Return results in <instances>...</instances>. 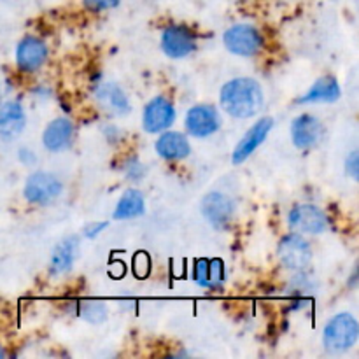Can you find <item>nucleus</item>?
Returning <instances> with one entry per match:
<instances>
[{
  "instance_id": "8",
  "label": "nucleus",
  "mask_w": 359,
  "mask_h": 359,
  "mask_svg": "<svg viewBox=\"0 0 359 359\" xmlns=\"http://www.w3.org/2000/svg\"><path fill=\"white\" fill-rule=\"evenodd\" d=\"M196 48V37L184 25H170L161 34V49L170 58H184Z\"/></svg>"
},
{
  "instance_id": "16",
  "label": "nucleus",
  "mask_w": 359,
  "mask_h": 359,
  "mask_svg": "<svg viewBox=\"0 0 359 359\" xmlns=\"http://www.w3.org/2000/svg\"><path fill=\"white\" fill-rule=\"evenodd\" d=\"M27 116L20 102H6L0 105V139L14 140L23 132Z\"/></svg>"
},
{
  "instance_id": "17",
  "label": "nucleus",
  "mask_w": 359,
  "mask_h": 359,
  "mask_svg": "<svg viewBox=\"0 0 359 359\" xmlns=\"http://www.w3.org/2000/svg\"><path fill=\"white\" fill-rule=\"evenodd\" d=\"M74 139V125L69 118H56L46 126L42 133V144L48 151L58 153L67 149Z\"/></svg>"
},
{
  "instance_id": "24",
  "label": "nucleus",
  "mask_w": 359,
  "mask_h": 359,
  "mask_svg": "<svg viewBox=\"0 0 359 359\" xmlns=\"http://www.w3.org/2000/svg\"><path fill=\"white\" fill-rule=\"evenodd\" d=\"M119 2H121V0H83L84 7L90 11H95V13H98V11L114 9V7L119 6Z\"/></svg>"
},
{
  "instance_id": "25",
  "label": "nucleus",
  "mask_w": 359,
  "mask_h": 359,
  "mask_svg": "<svg viewBox=\"0 0 359 359\" xmlns=\"http://www.w3.org/2000/svg\"><path fill=\"white\" fill-rule=\"evenodd\" d=\"M346 172L351 175V177L354 179V181H356L358 175H359V154H358V151H353V153L347 156Z\"/></svg>"
},
{
  "instance_id": "7",
  "label": "nucleus",
  "mask_w": 359,
  "mask_h": 359,
  "mask_svg": "<svg viewBox=\"0 0 359 359\" xmlns=\"http://www.w3.org/2000/svg\"><path fill=\"white\" fill-rule=\"evenodd\" d=\"M184 125L189 135L196 137V139H205L219 130V112L212 105H195L186 114Z\"/></svg>"
},
{
  "instance_id": "14",
  "label": "nucleus",
  "mask_w": 359,
  "mask_h": 359,
  "mask_svg": "<svg viewBox=\"0 0 359 359\" xmlns=\"http://www.w3.org/2000/svg\"><path fill=\"white\" fill-rule=\"evenodd\" d=\"M95 102L102 111L112 116H125L130 112V100L125 91L114 83H102L93 91Z\"/></svg>"
},
{
  "instance_id": "20",
  "label": "nucleus",
  "mask_w": 359,
  "mask_h": 359,
  "mask_svg": "<svg viewBox=\"0 0 359 359\" xmlns=\"http://www.w3.org/2000/svg\"><path fill=\"white\" fill-rule=\"evenodd\" d=\"M340 84L335 77L326 76L316 81L311 90L298 98V104H321V102H335L340 98Z\"/></svg>"
},
{
  "instance_id": "9",
  "label": "nucleus",
  "mask_w": 359,
  "mask_h": 359,
  "mask_svg": "<svg viewBox=\"0 0 359 359\" xmlns=\"http://www.w3.org/2000/svg\"><path fill=\"white\" fill-rule=\"evenodd\" d=\"M323 137H325V126L312 114H300L291 125V139L294 146L302 151L318 147Z\"/></svg>"
},
{
  "instance_id": "15",
  "label": "nucleus",
  "mask_w": 359,
  "mask_h": 359,
  "mask_svg": "<svg viewBox=\"0 0 359 359\" xmlns=\"http://www.w3.org/2000/svg\"><path fill=\"white\" fill-rule=\"evenodd\" d=\"M193 280L202 290L219 291L224 284V265L221 259H196L193 266Z\"/></svg>"
},
{
  "instance_id": "5",
  "label": "nucleus",
  "mask_w": 359,
  "mask_h": 359,
  "mask_svg": "<svg viewBox=\"0 0 359 359\" xmlns=\"http://www.w3.org/2000/svg\"><path fill=\"white\" fill-rule=\"evenodd\" d=\"M287 223L297 233L319 235L328 230L330 219L325 210L312 203H298L287 214Z\"/></svg>"
},
{
  "instance_id": "27",
  "label": "nucleus",
  "mask_w": 359,
  "mask_h": 359,
  "mask_svg": "<svg viewBox=\"0 0 359 359\" xmlns=\"http://www.w3.org/2000/svg\"><path fill=\"white\" fill-rule=\"evenodd\" d=\"M20 158L23 160V163L32 165V163H34V160H35V154L32 153L30 149H23V151H20Z\"/></svg>"
},
{
  "instance_id": "1",
  "label": "nucleus",
  "mask_w": 359,
  "mask_h": 359,
  "mask_svg": "<svg viewBox=\"0 0 359 359\" xmlns=\"http://www.w3.org/2000/svg\"><path fill=\"white\" fill-rule=\"evenodd\" d=\"M221 107L238 119L252 118L263 107V88L252 77H237L221 88Z\"/></svg>"
},
{
  "instance_id": "26",
  "label": "nucleus",
  "mask_w": 359,
  "mask_h": 359,
  "mask_svg": "<svg viewBox=\"0 0 359 359\" xmlns=\"http://www.w3.org/2000/svg\"><path fill=\"white\" fill-rule=\"evenodd\" d=\"M107 226H109L107 221H102V223L88 224V226L84 228V237H86V238H95V237H97V235H100L102 231H104Z\"/></svg>"
},
{
  "instance_id": "13",
  "label": "nucleus",
  "mask_w": 359,
  "mask_h": 359,
  "mask_svg": "<svg viewBox=\"0 0 359 359\" xmlns=\"http://www.w3.org/2000/svg\"><path fill=\"white\" fill-rule=\"evenodd\" d=\"M273 128V119L272 118H262L259 121H256L251 128L245 132V135L242 137L241 142L237 144V147L233 149L231 154V161L235 165H241L265 142V139L269 137L270 130Z\"/></svg>"
},
{
  "instance_id": "23",
  "label": "nucleus",
  "mask_w": 359,
  "mask_h": 359,
  "mask_svg": "<svg viewBox=\"0 0 359 359\" xmlns=\"http://www.w3.org/2000/svg\"><path fill=\"white\" fill-rule=\"evenodd\" d=\"M123 172H125L128 181H140L144 177V174H146V168L140 163L139 158L132 156L123 163Z\"/></svg>"
},
{
  "instance_id": "3",
  "label": "nucleus",
  "mask_w": 359,
  "mask_h": 359,
  "mask_svg": "<svg viewBox=\"0 0 359 359\" xmlns=\"http://www.w3.org/2000/svg\"><path fill=\"white\" fill-rule=\"evenodd\" d=\"M277 256L284 269L302 272L312 262V248L302 233H290L280 238Z\"/></svg>"
},
{
  "instance_id": "21",
  "label": "nucleus",
  "mask_w": 359,
  "mask_h": 359,
  "mask_svg": "<svg viewBox=\"0 0 359 359\" xmlns=\"http://www.w3.org/2000/svg\"><path fill=\"white\" fill-rule=\"evenodd\" d=\"M146 209V202H144L142 193L137 189H128L123 193L119 198L118 205L114 209V219H132V217H139L144 214Z\"/></svg>"
},
{
  "instance_id": "10",
  "label": "nucleus",
  "mask_w": 359,
  "mask_h": 359,
  "mask_svg": "<svg viewBox=\"0 0 359 359\" xmlns=\"http://www.w3.org/2000/svg\"><path fill=\"white\" fill-rule=\"evenodd\" d=\"M175 121V109L172 102L165 97H156L144 107L142 125L147 133H161Z\"/></svg>"
},
{
  "instance_id": "28",
  "label": "nucleus",
  "mask_w": 359,
  "mask_h": 359,
  "mask_svg": "<svg viewBox=\"0 0 359 359\" xmlns=\"http://www.w3.org/2000/svg\"><path fill=\"white\" fill-rule=\"evenodd\" d=\"M4 356H6V353H4L2 347H0V358H4Z\"/></svg>"
},
{
  "instance_id": "11",
  "label": "nucleus",
  "mask_w": 359,
  "mask_h": 359,
  "mask_svg": "<svg viewBox=\"0 0 359 359\" xmlns=\"http://www.w3.org/2000/svg\"><path fill=\"white\" fill-rule=\"evenodd\" d=\"M202 214L214 228H224L235 216V203L228 195L212 191L202 200Z\"/></svg>"
},
{
  "instance_id": "4",
  "label": "nucleus",
  "mask_w": 359,
  "mask_h": 359,
  "mask_svg": "<svg viewBox=\"0 0 359 359\" xmlns=\"http://www.w3.org/2000/svg\"><path fill=\"white\" fill-rule=\"evenodd\" d=\"M224 46L230 53L238 56L258 55L263 48V35L252 25L238 23L224 32Z\"/></svg>"
},
{
  "instance_id": "19",
  "label": "nucleus",
  "mask_w": 359,
  "mask_h": 359,
  "mask_svg": "<svg viewBox=\"0 0 359 359\" xmlns=\"http://www.w3.org/2000/svg\"><path fill=\"white\" fill-rule=\"evenodd\" d=\"M77 255H79V238L67 237L53 249L51 263H49V272L55 276L67 273L74 266Z\"/></svg>"
},
{
  "instance_id": "12",
  "label": "nucleus",
  "mask_w": 359,
  "mask_h": 359,
  "mask_svg": "<svg viewBox=\"0 0 359 359\" xmlns=\"http://www.w3.org/2000/svg\"><path fill=\"white\" fill-rule=\"evenodd\" d=\"M46 60H48V46L42 39L34 35L21 39L16 48L18 69L23 72H35L44 65Z\"/></svg>"
},
{
  "instance_id": "22",
  "label": "nucleus",
  "mask_w": 359,
  "mask_h": 359,
  "mask_svg": "<svg viewBox=\"0 0 359 359\" xmlns=\"http://www.w3.org/2000/svg\"><path fill=\"white\" fill-rule=\"evenodd\" d=\"M81 316L86 321L100 323L107 318V309L100 302H84V304H81Z\"/></svg>"
},
{
  "instance_id": "6",
  "label": "nucleus",
  "mask_w": 359,
  "mask_h": 359,
  "mask_svg": "<svg viewBox=\"0 0 359 359\" xmlns=\"http://www.w3.org/2000/svg\"><path fill=\"white\" fill-rule=\"evenodd\" d=\"M63 186L56 175L49 174V172H34L30 177L27 179L23 188V195L27 202L34 203V205H48L53 200H56L62 193Z\"/></svg>"
},
{
  "instance_id": "2",
  "label": "nucleus",
  "mask_w": 359,
  "mask_h": 359,
  "mask_svg": "<svg viewBox=\"0 0 359 359\" xmlns=\"http://www.w3.org/2000/svg\"><path fill=\"white\" fill-rule=\"evenodd\" d=\"M359 337V325L353 314H337L328 321L323 332V346L328 353L342 354L356 346Z\"/></svg>"
},
{
  "instance_id": "18",
  "label": "nucleus",
  "mask_w": 359,
  "mask_h": 359,
  "mask_svg": "<svg viewBox=\"0 0 359 359\" xmlns=\"http://www.w3.org/2000/svg\"><path fill=\"white\" fill-rule=\"evenodd\" d=\"M163 135L158 137L156 140V153L158 156L168 161L184 160L191 153V146H189L186 135L179 132H161Z\"/></svg>"
}]
</instances>
